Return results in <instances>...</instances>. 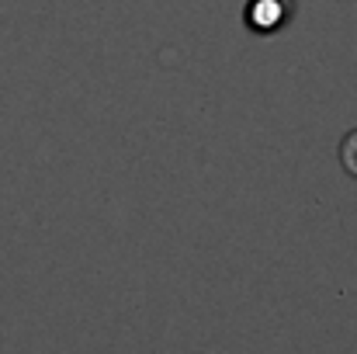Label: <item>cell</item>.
<instances>
[{
	"label": "cell",
	"mask_w": 357,
	"mask_h": 354,
	"mask_svg": "<svg viewBox=\"0 0 357 354\" xmlns=\"http://www.w3.org/2000/svg\"><path fill=\"white\" fill-rule=\"evenodd\" d=\"M295 14V0H246L243 21L257 35H278Z\"/></svg>",
	"instance_id": "cell-1"
},
{
	"label": "cell",
	"mask_w": 357,
	"mask_h": 354,
	"mask_svg": "<svg viewBox=\"0 0 357 354\" xmlns=\"http://www.w3.org/2000/svg\"><path fill=\"white\" fill-rule=\"evenodd\" d=\"M340 167L357 177V128H351L344 139H340Z\"/></svg>",
	"instance_id": "cell-2"
}]
</instances>
